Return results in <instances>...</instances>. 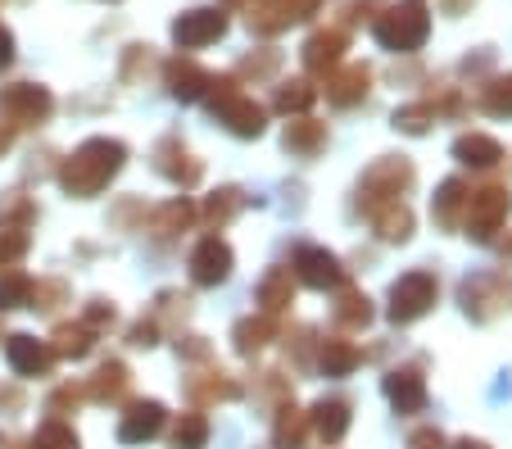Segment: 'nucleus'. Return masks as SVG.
<instances>
[{
	"label": "nucleus",
	"instance_id": "35",
	"mask_svg": "<svg viewBox=\"0 0 512 449\" xmlns=\"http://www.w3.org/2000/svg\"><path fill=\"white\" fill-rule=\"evenodd\" d=\"M476 105L494 118H512V73L508 78H490L481 91H476Z\"/></svg>",
	"mask_w": 512,
	"mask_h": 449
},
{
	"label": "nucleus",
	"instance_id": "39",
	"mask_svg": "<svg viewBox=\"0 0 512 449\" xmlns=\"http://www.w3.org/2000/svg\"><path fill=\"white\" fill-rule=\"evenodd\" d=\"M32 449H78V431L59 418H46L41 431L32 436Z\"/></svg>",
	"mask_w": 512,
	"mask_h": 449
},
{
	"label": "nucleus",
	"instance_id": "1",
	"mask_svg": "<svg viewBox=\"0 0 512 449\" xmlns=\"http://www.w3.org/2000/svg\"><path fill=\"white\" fill-rule=\"evenodd\" d=\"M127 164V146L123 141H109V137H91L82 141L73 155L59 164V186H64L68 196H100L109 182L118 177V168Z\"/></svg>",
	"mask_w": 512,
	"mask_h": 449
},
{
	"label": "nucleus",
	"instance_id": "18",
	"mask_svg": "<svg viewBox=\"0 0 512 449\" xmlns=\"http://www.w3.org/2000/svg\"><path fill=\"white\" fill-rule=\"evenodd\" d=\"M467 196H472V186H467L463 177L440 182V191H435V200H431V218L445 227V232H458L467 218Z\"/></svg>",
	"mask_w": 512,
	"mask_h": 449
},
{
	"label": "nucleus",
	"instance_id": "40",
	"mask_svg": "<svg viewBox=\"0 0 512 449\" xmlns=\"http://www.w3.org/2000/svg\"><path fill=\"white\" fill-rule=\"evenodd\" d=\"M28 300H32V277L28 273H14V268H10V273L0 277V313H5V309H23Z\"/></svg>",
	"mask_w": 512,
	"mask_h": 449
},
{
	"label": "nucleus",
	"instance_id": "53",
	"mask_svg": "<svg viewBox=\"0 0 512 449\" xmlns=\"http://www.w3.org/2000/svg\"><path fill=\"white\" fill-rule=\"evenodd\" d=\"M10 146H14V127H10V123H0V155H5Z\"/></svg>",
	"mask_w": 512,
	"mask_h": 449
},
{
	"label": "nucleus",
	"instance_id": "11",
	"mask_svg": "<svg viewBox=\"0 0 512 449\" xmlns=\"http://www.w3.org/2000/svg\"><path fill=\"white\" fill-rule=\"evenodd\" d=\"M322 91L336 109H354L368 100L372 91V69L368 64H336L331 73H322Z\"/></svg>",
	"mask_w": 512,
	"mask_h": 449
},
{
	"label": "nucleus",
	"instance_id": "23",
	"mask_svg": "<svg viewBox=\"0 0 512 449\" xmlns=\"http://www.w3.org/2000/svg\"><path fill=\"white\" fill-rule=\"evenodd\" d=\"M309 431H313L318 440H327V445H340V440H345V431H349V404H345V400H322V404H313Z\"/></svg>",
	"mask_w": 512,
	"mask_h": 449
},
{
	"label": "nucleus",
	"instance_id": "29",
	"mask_svg": "<svg viewBox=\"0 0 512 449\" xmlns=\"http://www.w3.org/2000/svg\"><path fill=\"white\" fill-rule=\"evenodd\" d=\"M290 300H295V273H290V268H272L259 282V313L272 318V313H281Z\"/></svg>",
	"mask_w": 512,
	"mask_h": 449
},
{
	"label": "nucleus",
	"instance_id": "43",
	"mask_svg": "<svg viewBox=\"0 0 512 449\" xmlns=\"http://www.w3.org/2000/svg\"><path fill=\"white\" fill-rule=\"evenodd\" d=\"M64 295H68V286L64 282H32V309H46V313H55L59 304H64Z\"/></svg>",
	"mask_w": 512,
	"mask_h": 449
},
{
	"label": "nucleus",
	"instance_id": "37",
	"mask_svg": "<svg viewBox=\"0 0 512 449\" xmlns=\"http://www.w3.org/2000/svg\"><path fill=\"white\" fill-rule=\"evenodd\" d=\"M431 123H435L431 96H426V100H413V105H404V109H395V127H399V132H408V137H422Z\"/></svg>",
	"mask_w": 512,
	"mask_h": 449
},
{
	"label": "nucleus",
	"instance_id": "9",
	"mask_svg": "<svg viewBox=\"0 0 512 449\" xmlns=\"http://www.w3.org/2000/svg\"><path fill=\"white\" fill-rule=\"evenodd\" d=\"M463 309L481 323L499 318L503 309H512V277L508 273H476L463 282Z\"/></svg>",
	"mask_w": 512,
	"mask_h": 449
},
{
	"label": "nucleus",
	"instance_id": "28",
	"mask_svg": "<svg viewBox=\"0 0 512 449\" xmlns=\"http://www.w3.org/2000/svg\"><path fill=\"white\" fill-rule=\"evenodd\" d=\"M318 363H322L327 377H349V372L363 363V350H358L354 341H345V336H331V341H322Z\"/></svg>",
	"mask_w": 512,
	"mask_h": 449
},
{
	"label": "nucleus",
	"instance_id": "7",
	"mask_svg": "<svg viewBox=\"0 0 512 449\" xmlns=\"http://www.w3.org/2000/svg\"><path fill=\"white\" fill-rule=\"evenodd\" d=\"M322 0H245V23H250V32H263V37H277V32H286L290 23L309 19V14H318Z\"/></svg>",
	"mask_w": 512,
	"mask_h": 449
},
{
	"label": "nucleus",
	"instance_id": "12",
	"mask_svg": "<svg viewBox=\"0 0 512 449\" xmlns=\"http://www.w3.org/2000/svg\"><path fill=\"white\" fill-rule=\"evenodd\" d=\"M290 273L300 277L304 286H313V291L345 286V268H340V259L331 250H322V245H300V250H295V264H290Z\"/></svg>",
	"mask_w": 512,
	"mask_h": 449
},
{
	"label": "nucleus",
	"instance_id": "46",
	"mask_svg": "<svg viewBox=\"0 0 512 449\" xmlns=\"http://www.w3.org/2000/svg\"><path fill=\"white\" fill-rule=\"evenodd\" d=\"M286 354H295V363H300V368L313 359V332H309V327H295V336L286 332Z\"/></svg>",
	"mask_w": 512,
	"mask_h": 449
},
{
	"label": "nucleus",
	"instance_id": "5",
	"mask_svg": "<svg viewBox=\"0 0 512 449\" xmlns=\"http://www.w3.org/2000/svg\"><path fill=\"white\" fill-rule=\"evenodd\" d=\"M440 300V282H435V273H426V268H417V273H404L395 286H390V323H417L431 304Z\"/></svg>",
	"mask_w": 512,
	"mask_h": 449
},
{
	"label": "nucleus",
	"instance_id": "17",
	"mask_svg": "<svg viewBox=\"0 0 512 449\" xmlns=\"http://www.w3.org/2000/svg\"><path fill=\"white\" fill-rule=\"evenodd\" d=\"M164 82H168V91H173L177 100H200V96H209L213 73L200 69L191 55H177V59H168L164 64Z\"/></svg>",
	"mask_w": 512,
	"mask_h": 449
},
{
	"label": "nucleus",
	"instance_id": "50",
	"mask_svg": "<svg viewBox=\"0 0 512 449\" xmlns=\"http://www.w3.org/2000/svg\"><path fill=\"white\" fill-rule=\"evenodd\" d=\"M368 10H381V0H349V5H345V23H349V28H354V23L372 19Z\"/></svg>",
	"mask_w": 512,
	"mask_h": 449
},
{
	"label": "nucleus",
	"instance_id": "32",
	"mask_svg": "<svg viewBox=\"0 0 512 449\" xmlns=\"http://www.w3.org/2000/svg\"><path fill=\"white\" fill-rule=\"evenodd\" d=\"M50 350L59 354V359H87L91 350H96V332H91L87 323H64L55 327V345Z\"/></svg>",
	"mask_w": 512,
	"mask_h": 449
},
{
	"label": "nucleus",
	"instance_id": "26",
	"mask_svg": "<svg viewBox=\"0 0 512 449\" xmlns=\"http://www.w3.org/2000/svg\"><path fill=\"white\" fill-rule=\"evenodd\" d=\"M331 323L345 327V332H363L372 323V300L363 291H340L331 304Z\"/></svg>",
	"mask_w": 512,
	"mask_h": 449
},
{
	"label": "nucleus",
	"instance_id": "24",
	"mask_svg": "<svg viewBox=\"0 0 512 449\" xmlns=\"http://www.w3.org/2000/svg\"><path fill=\"white\" fill-rule=\"evenodd\" d=\"M186 395H191L195 404H213V400H236L241 395V386H236L227 372H191L186 377Z\"/></svg>",
	"mask_w": 512,
	"mask_h": 449
},
{
	"label": "nucleus",
	"instance_id": "22",
	"mask_svg": "<svg viewBox=\"0 0 512 449\" xmlns=\"http://www.w3.org/2000/svg\"><path fill=\"white\" fill-rule=\"evenodd\" d=\"M454 159L467 168H499L503 164V146L494 137H485V132H463V137L454 141Z\"/></svg>",
	"mask_w": 512,
	"mask_h": 449
},
{
	"label": "nucleus",
	"instance_id": "33",
	"mask_svg": "<svg viewBox=\"0 0 512 449\" xmlns=\"http://www.w3.org/2000/svg\"><path fill=\"white\" fill-rule=\"evenodd\" d=\"M232 336H236V350H241V354H259L263 345L277 336V323H272L268 313H250V318H241V323H236Z\"/></svg>",
	"mask_w": 512,
	"mask_h": 449
},
{
	"label": "nucleus",
	"instance_id": "3",
	"mask_svg": "<svg viewBox=\"0 0 512 449\" xmlns=\"http://www.w3.org/2000/svg\"><path fill=\"white\" fill-rule=\"evenodd\" d=\"M204 100H209V114L218 118L227 132H236V137H259L263 123H268L263 105L254 96H245L236 78H213L209 82V96H204Z\"/></svg>",
	"mask_w": 512,
	"mask_h": 449
},
{
	"label": "nucleus",
	"instance_id": "48",
	"mask_svg": "<svg viewBox=\"0 0 512 449\" xmlns=\"http://www.w3.org/2000/svg\"><path fill=\"white\" fill-rule=\"evenodd\" d=\"M132 345H136V350H150V345H159V318H141V323L132 327Z\"/></svg>",
	"mask_w": 512,
	"mask_h": 449
},
{
	"label": "nucleus",
	"instance_id": "49",
	"mask_svg": "<svg viewBox=\"0 0 512 449\" xmlns=\"http://www.w3.org/2000/svg\"><path fill=\"white\" fill-rule=\"evenodd\" d=\"M408 449H445V436L435 427H417L413 436H408Z\"/></svg>",
	"mask_w": 512,
	"mask_h": 449
},
{
	"label": "nucleus",
	"instance_id": "8",
	"mask_svg": "<svg viewBox=\"0 0 512 449\" xmlns=\"http://www.w3.org/2000/svg\"><path fill=\"white\" fill-rule=\"evenodd\" d=\"M0 114L10 127H41L55 114V96L46 87H32V82H14L0 91Z\"/></svg>",
	"mask_w": 512,
	"mask_h": 449
},
{
	"label": "nucleus",
	"instance_id": "34",
	"mask_svg": "<svg viewBox=\"0 0 512 449\" xmlns=\"http://www.w3.org/2000/svg\"><path fill=\"white\" fill-rule=\"evenodd\" d=\"M241 205H245L241 191H236V186H223V191H213V196L204 200L200 218H204L209 227H223V223H232V218L241 214Z\"/></svg>",
	"mask_w": 512,
	"mask_h": 449
},
{
	"label": "nucleus",
	"instance_id": "51",
	"mask_svg": "<svg viewBox=\"0 0 512 449\" xmlns=\"http://www.w3.org/2000/svg\"><path fill=\"white\" fill-rule=\"evenodd\" d=\"M177 354H186V359H209V345H204V336H182Z\"/></svg>",
	"mask_w": 512,
	"mask_h": 449
},
{
	"label": "nucleus",
	"instance_id": "45",
	"mask_svg": "<svg viewBox=\"0 0 512 449\" xmlns=\"http://www.w3.org/2000/svg\"><path fill=\"white\" fill-rule=\"evenodd\" d=\"M254 391L263 395V400H290V381L281 377V372H259V386Z\"/></svg>",
	"mask_w": 512,
	"mask_h": 449
},
{
	"label": "nucleus",
	"instance_id": "52",
	"mask_svg": "<svg viewBox=\"0 0 512 449\" xmlns=\"http://www.w3.org/2000/svg\"><path fill=\"white\" fill-rule=\"evenodd\" d=\"M10 59H14V37L10 28H0V69H10Z\"/></svg>",
	"mask_w": 512,
	"mask_h": 449
},
{
	"label": "nucleus",
	"instance_id": "25",
	"mask_svg": "<svg viewBox=\"0 0 512 449\" xmlns=\"http://www.w3.org/2000/svg\"><path fill=\"white\" fill-rule=\"evenodd\" d=\"M286 150L300 159H313L322 146H327V123H318V118H295V123H286Z\"/></svg>",
	"mask_w": 512,
	"mask_h": 449
},
{
	"label": "nucleus",
	"instance_id": "13",
	"mask_svg": "<svg viewBox=\"0 0 512 449\" xmlns=\"http://www.w3.org/2000/svg\"><path fill=\"white\" fill-rule=\"evenodd\" d=\"M191 277L200 286H218L232 277V250H227L223 236H204L191 250Z\"/></svg>",
	"mask_w": 512,
	"mask_h": 449
},
{
	"label": "nucleus",
	"instance_id": "16",
	"mask_svg": "<svg viewBox=\"0 0 512 449\" xmlns=\"http://www.w3.org/2000/svg\"><path fill=\"white\" fill-rule=\"evenodd\" d=\"M345 46H349V37H345V28H318L309 41H304V69L309 73H331L345 59Z\"/></svg>",
	"mask_w": 512,
	"mask_h": 449
},
{
	"label": "nucleus",
	"instance_id": "14",
	"mask_svg": "<svg viewBox=\"0 0 512 449\" xmlns=\"http://www.w3.org/2000/svg\"><path fill=\"white\" fill-rule=\"evenodd\" d=\"M155 168L173 186H195V182H200V173H204L200 159L182 146V137H164V141H159V146H155Z\"/></svg>",
	"mask_w": 512,
	"mask_h": 449
},
{
	"label": "nucleus",
	"instance_id": "2",
	"mask_svg": "<svg viewBox=\"0 0 512 449\" xmlns=\"http://www.w3.org/2000/svg\"><path fill=\"white\" fill-rule=\"evenodd\" d=\"M372 32L386 50L395 55H413V50L426 46L431 37V10L422 0H395V5H381V14L372 19Z\"/></svg>",
	"mask_w": 512,
	"mask_h": 449
},
{
	"label": "nucleus",
	"instance_id": "15",
	"mask_svg": "<svg viewBox=\"0 0 512 449\" xmlns=\"http://www.w3.org/2000/svg\"><path fill=\"white\" fill-rule=\"evenodd\" d=\"M164 431V404L159 400H136L132 409L123 413L118 422V440L123 445H145V440H155Z\"/></svg>",
	"mask_w": 512,
	"mask_h": 449
},
{
	"label": "nucleus",
	"instance_id": "21",
	"mask_svg": "<svg viewBox=\"0 0 512 449\" xmlns=\"http://www.w3.org/2000/svg\"><path fill=\"white\" fill-rule=\"evenodd\" d=\"M127 386H132V372H127V363L109 359V363H100L96 377L87 381V400H96V404H118V400L127 395Z\"/></svg>",
	"mask_w": 512,
	"mask_h": 449
},
{
	"label": "nucleus",
	"instance_id": "55",
	"mask_svg": "<svg viewBox=\"0 0 512 449\" xmlns=\"http://www.w3.org/2000/svg\"><path fill=\"white\" fill-rule=\"evenodd\" d=\"M454 449H485V445H481V440H458Z\"/></svg>",
	"mask_w": 512,
	"mask_h": 449
},
{
	"label": "nucleus",
	"instance_id": "54",
	"mask_svg": "<svg viewBox=\"0 0 512 449\" xmlns=\"http://www.w3.org/2000/svg\"><path fill=\"white\" fill-rule=\"evenodd\" d=\"M499 254H503V259H508V268H512V236H508V241L499 245Z\"/></svg>",
	"mask_w": 512,
	"mask_h": 449
},
{
	"label": "nucleus",
	"instance_id": "10",
	"mask_svg": "<svg viewBox=\"0 0 512 449\" xmlns=\"http://www.w3.org/2000/svg\"><path fill=\"white\" fill-rule=\"evenodd\" d=\"M227 10L218 5H200V10H186L182 19H173V41L177 50H200V46H213V41L227 37Z\"/></svg>",
	"mask_w": 512,
	"mask_h": 449
},
{
	"label": "nucleus",
	"instance_id": "38",
	"mask_svg": "<svg viewBox=\"0 0 512 449\" xmlns=\"http://www.w3.org/2000/svg\"><path fill=\"white\" fill-rule=\"evenodd\" d=\"M204 440H209V422L200 413H182L173 422V449H204Z\"/></svg>",
	"mask_w": 512,
	"mask_h": 449
},
{
	"label": "nucleus",
	"instance_id": "6",
	"mask_svg": "<svg viewBox=\"0 0 512 449\" xmlns=\"http://www.w3.org/2000/svg\"><path fill=\"white\" fill-rule=\"evenodd\" d=\"M508 209H512L508 186H499V182H490V186H472V196H467V218H463L467 236H472V241H490V236L503 227Z\"/></svg>",
	"mask_w": 512,
	"mask_h": 449
},
{
	"label": "nucleus",
	"instance_id": "36",
	"mask_svg": "<svg viewBox=\"0 0 512 449\" xmlns=\"http://www.w3.org/2000/svg\"><path fill=\"white\" fill-rule=\"evenodd\" d=\"M313 100H318V87H313V82H304V78H295V82H281L272 105H277V114H304Z\"/></svg>",
	"mask_w": 512,
	"mask_h": 449
},
{
	"label": "nucleus",
	"instance_id": "4",
	"mask_svg": "<svg viewBox=\"0 0 512 449\" xmlns=\"http://www.w3.org/2000/svg\"><path fill=\"white\" fill-rule=\"evenodd\" d=\"M408 186H413V164L399 155H386L377 159V164L363 173V182H358V209L363 214H377L381 205H399V200L408 196Z\"/></svg>",
	"mask_w": 512,
	"mask_h": 449
},
{
	"label": "nucleus",
	"instance_id": "30",
	"mask_svg": "<svg viewBox=\"0 0 512 449\" xmlns=\"http://www.w3.org/2000/svg\"><path fill=\"white\" fill-rule=\"evenodd\" d=\"M272 440H277V449H304V440H309V413H300L295 404H281L277 422H272Z\"/></svg>",
	"mask_w": 512,
	"mask_h": 449
},
{
	"label": "nucleus",
	"instance_id": "42",
	"mask_svg": "<svg viewBox=\"0 0 512 449\" xmlns=\"http://www.w3.org/2000/svg\"><path fill=\"white\" fill-rule=\"evenodd\" d=\"M28 250V232L23 227H0V268H14Z\"/></svg>",
	"mask_w": 512,
	"mask_h": 449
},
{
	"label": "nucleus",
	"instance_id": "47",
	"mask_svg": "<svg viewBox=\"0 0 512 449\" xmlns=\"http://www.w3.org/2000/svg\"><path fill=\"white\" fill-rule=\"evenodd\" d=\"M82 323L91 327V332H105V327H114V304H105V300H91L87 304V318H82Z\"/></svg>",
	"mask_w": 512,
	"mask_h": 449
},
{
	"label": "nucleus",
	"instance_id": "44",
	"mask_svg": "<svg viewBox=\"0 0 512 449\" xmlns=\"http://www.w3.org/2000/svg\"><path fill=\"white\" fill-rule=\"evenodd\" d=\"M281 64L277 50H263V55H245L241 59V78H272Z\"/></svg>",
	"mask_w": 512,
	"mask_h": 449
},
{
	"label": "nucleus",
	"instance_id": "27",
	"mask_svg": "<svg viewBox=\"0 0 512 449\" xmlns=\"http://www.w3.org/2000/svg\"><path fill=\"white\" fill-rule=\"evenodd\" d=\"M195 223V205L191 200H168V205H159L155 214H150V236H159V241H168V236L186 232V227Z\"/></svg>",
	"mask_w": 512,
	"mask_h": 449
},
{
	"label": "nucleus",
	"instance_id": "41",
	"mask_svg": "<svg viewBox=\"0 0 512 449\" xmlns=\"http://www.w3.org/2000/svg\"><path fill=\"white\" fill-rule=\"evenodd\" d=\"M82 400H87V386H73V381H64V386H59V391L46 400V413H50V418L64 422V413H68V409H78Z\"/></svg>",
	"mask_w": 512,
	"mask_h": 449
},
{
	"label": "nucleus",
	"instance_id": "19",
	"mask_svg": "<svg viewBox=\"0 0 512 449\" xmlns=\"http://www.w3.org/2000/svg\"><path fill=\"white\" fill-rule=\"evenodd\" d=\"M5 354H10V368L19 377H46L50 363H55V350L46 341H37V336H10Z\"/></svg>",
	"mask_w": 512,
	"mask_h": 449
},
{
	"label": "nucleus",
	"instance_id": "20",
	"mask_svg": "<svg viewBox=\"0 0 512 449\" xmlns=\"http://www.w3.org/2000/svg\"><path fill=\"white\" fill-rule=\"evenodd\" d=\"M386 395L399 413H422L426 409V381L417 368H395L386 377Z\"/></svg>",
	"mask_w": 512,
	"mask_h": 449
},
{
	"label": "nucleus",
	"instance_id": "31",
	"mask_svg": "<svg viewBox=\"0 0 512 449\" xmlns=\"http://www.w3.org/2000/svg\"><path fill=\"white\" fill-rule=\"evenodd\" d=\"M368 223L381 241H408V236H413V214H408L404 200H399V205H381L377 214H368Z\"/></svg>",
	"mask_w": 512,
	"mask_h": 449
}]
</instances>
